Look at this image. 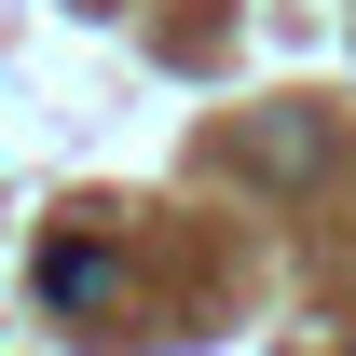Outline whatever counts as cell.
<instances>
[{
	"label": "cell",
	"instance_id": "obj_1",
	"mask_svg": "<svg viewBox=\"0 0 356 356\" xmlns=\"http://www.w3.org/2000/svg\"><path fill=\"white\" fill-rule=\"evenodd\" d=\"M42 302H55V315H110V302H124V247L55 233V247H42Z\"/></svg>",
	"mask_w": 356,
	"mask_h": 356
}]
</instances>
